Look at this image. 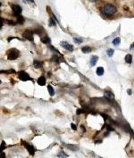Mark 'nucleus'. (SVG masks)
Masks as SVG:
<instances>
[{
  "instance_id": "nucleus-1",
  "label": "nucleus",
  "mask_w": 134,
  "mask_h": 158,
  "mask_svg": "<svg viewBox=\"0 0 134 158\" xmlns=\"http://www.w3.org/2000/svg\"><path fill=\"white\" fill-rule=\"evenodd\" d=\"M7 58L10 60H14L17 59L20 57V52L16 48H11L8 50L6 52Z\"/></svg>"
},
{
  "instance_id": "nucleus-2",
  "label": "nucleus",
  "mask_w": 134,
  "mask_h": 158,
  "mask_svg": "<svg viewBox=\"0 0 134 158\" xmlns=\"http://www.w3.org/2000/svg\"><path fill=\"white\" fill-rule=\"evenodd\" d=\"M103 13L107 16L113 15L117 11L116 7L111 4H107L104 6L103 8Z\"/></svg>"
},
{
  "instance_id": "nucleus-3",
  "label": "nucleus",
  "mask_w": 134,
  "mask_h": 158,
  "mask_svg": "<svg viewBox=\"0 0 134 158\" xmlns=\"http://www.w3.org/2000/svg\"><path fill=\"white\" fill-rule=\"evenodd\" d=\"M22 144L25 147V148H26L27 150L29 151V153L31 156H34L35 152V149L33 145H31L30 144H29V143L23 140H22Z\"/></svg>"
},
{
  "instance_id": "nucleus-4",
  "label": "nucleus",
  "mask_w": 134,
  "mask_h": 158,
  "mask_svg": "<svg viewBox=\"0 0 134 158\" xmlns=\"http://www.w3.org/2000/svg\"><path fill=\"white\" fill-rule=\"evenodd\" d=\"M18 78L20 80L22 81H33V79L31 78L29 74L25 71H21L18 73Z\"/></svg>"
},
{
  "instance_id": "nucleus-5",
  "label": "nucleus",
  "mask_w": 134,
  "mask_h": 158,
  "mask_svg": "<svg viewBox=\"0 0 134 158\" xmlns=\"http://www.w3.org/2000/svg\"><path fill=\"white\" fill-rule=\"evenodd\" d=\"M24 38L28 40L29 41H34V33L33 31L29 30H26L23 34Z\"/></svg>"
},
{
  "instance_id": "nucleus-6",
  "label": "nucleus",
  "mask_w": 134,
  "mask_h": 158,
  "mask_svg": "<svg viewBox=\"0 0 134 158\" xmlns=\"http://www.w3.org/2000/svg\"><path fill=\"white\" fill-rule=\"evenodd\" d=\"M12 10L13 11V13L15 15L18 16L20 15V14L22 13V9L20 6H19L18 5H16V4H14L12 5Z\"/></svg>"
},
{
  "instance_id": "nucleus-7",
  "label": "nucleus",
  "mask_w": 134,
  "mask_h": 158,
  "mask_svg": "<svg viewBox=\"0 0 134 158\" xmlns=\"http://www.w3.org/2000/svg\"><path fill=\"white\" fill-rule=\"evenodd\" d=\"M60 45L65 49L68 50L70 52H72L73 51V47L71 45L69 44L68 42H60Z\"/></svg>"
},
{
  "instance_id": "nucleus-8",
  "label": "nucleus",
  "mask_w": 134,
  "mask_h": 158,
  "mask_svg": "<svg viewBox=\"0 0 134 158\" xmlns=\"http://www.w3.org/2000/svg\"><path fill=\"white\" fill-rule=\"evenodd\" d=\"M104 96L107 100L110 101L114 100V97H115L114 94L111 91H105L104 94Z\"/></svg>"
},
{
  "instance_id": "nucleus-9",
  "label": "nucleus",
  "mask_w": 134,
  "mask_h": 158,
  "mask_svg": "<svg viewBox=\"0 0 134 158\" xmlns=\"http://www.w3.org/2000/svg\"><path fill=\"white\" fill-rule=\"evenodd\" d=\"M98 57L96 56H93L91 58L90 61V65L92 67H94L96 65V63L98 62Z\"/></svg>"
},
{
  "instance_id": "nucleus-10",
  "label": "nucleus",
  "mask_w": 134,
  "mask_h": 158,
  "mask_svg": "<svg viewBox=\"0 0 134 158\" xmlns=\"http://www.w3.org/2000/svg\"><path fill=\"white\" fill-rule=\"evenodd\" d=\"M46 82V78H45L43 76H41L40 78H39L37 80V83L38 84L39 86H45Z\"/></svg>"
},
{
  "instance_id": "nucleus-11",
  "label": "nucleus",
  "mask_w": 134,
  "mask_h": 158,
  "mask_svg": "<svg viewBox=\"0 0 134 158\" xmlns=\"http://www.w3.org/2000/svg\"><path fill=\"white\" fill-rule=\"evenodd\" d=\"M33 65L34 67L36 69H40L43 67V63L37 60H35L33 62Z\"/></svg>"
},
{
  "instance_id": "nucleus-12",
  "label": "nucleus",
  "mask_w": 134,
  "mask_h": 158,
  "mask_svg": "<svg viewBox=\"0 0 134 158\" xmlns=\"http://www.w3.org/2000/svg\"><path fill=\"white\" fill-rule=\"evenodd\" d=\"M125 60L126 63L128 64H131L133 61V57L132 55L131 54H127L125 58Z\"/></svg>"
},
{
  "instance_id": "nucleus-13",
  "label": "nucleus",
  "mask_w": 134,
  "mask_h": 158,
  "mask_svg": "<svg viewBox=\"0 0 134 158\" xmlns=\"http://www.w3.org/2000/svg\"><path fill=\"white\" fill-rule=\"evenodd\" d=\"M96 74L98 76H102L104 74V68L102 67H100L97 68L96 69Z\"/></svg>"
},
{
  "instance_id": "nucleus-14",
  "label": "nucleus",
  "mask_w": 134,
  "mask_h": 158,
  "mask_svg": "<svg viewBox=\"0 0 134 158\" xmlns=\"http://www.w3.org/2000/svg\"><path fill=\"white\" fill-rule=\"evenodd\" d=\"M81 50H82V52L84 53V54H88V53L91 52L92 49L89 46H85V47L82 48Z\"/></svg>"
},
{
  "instance_id": "nucleus-15",
  "label": "nucleus",
  "mask_w": 134,
  "mask_h": 158,
  "mask_svg": "<svg viewBox=\"0 0 134 158\" xmlns=\"http://www.w3.org/2000/svg\"><path fill=\"white\" fill-rule=\"evenodd\" d=\"M47 88L50 95L52 96H54V91L53 87L51 85H48L47 86Z\"/></svg>"
},
{
  "instance_id": "nucleus-16",
  "label": "nucleus",
  "mask_w": 134,
  "mask_h": 158,
  "mask_svg": "<svg viewBox=\"0 0 134 158\" xmlns=\"http://www.w3.org/2000/svg\"><path fill=\"white\" fill-rule=\"evenodd\" d=\"M41 42H43L44 44H48L50 42V39H49V37H44L41 38Z\"/></svg>"
},
{
  "instance_id": "nucleus-17",
  "label": "nucleus",
  "mask_w": 134,
  "mask_h": 158,
  "mask_svg": "<svg viewBox=\"0 0 134 158\" xmlns=\"http://www.w3.org/2000/svg\"><path fill=\"white\" fill-rule=\"evenodd\" d=\"M121 42V38L119 37H117L114 39L113 41V44L114 46H118Z\"/></svg>"
},
{
  "instance_id": "nucleus-18",
  "label": "nucleus",
  "mask_w": 134,
  "mask_h": 158,
  "mask_svg": "<svg viewBox=\"0 0 134 158\" xmlns=\"http://www.w3.org/2000/svg\"><path fill=\"white\" fill-rule=\"evenodd\" d=\"M17 22H18V23L20 24H23L24 23L25 20H24V18H23V16L20 15L17 16Z\"/></svg>"
},
{
  "instance_id": "nucleus-19",
  "label": "nucleus",
  "mask_w": 134,
  "mask_h": 158,
  "mask_svg": "<svg viewBox=\"0 0 134 158\" xmlns=\"http://www.w3.org/2000/svg\"><path fill=\"white\" fill-rule=\"evenodd\" d=\"M114 54V50L113 49H109L107 50V54L109 57H112Z\"/></svg>"
},
{
  "instance_id": "nucleus-20",
  "label": "nucleus",
  "mask_w": 134,
  "mask_h": 158,
  "mask_svg": "<svg viewBox=\"0 0 134 158\" xmlns=\"http://www.w3.org/2000/svg\"><path fill=\"white\" fill-rule=\"evenodd\" d=\"M73 40L75 43L77 44H81L83 42V40L81 38H74Z\"/></svg>"
},
{
  "instance_id": "nucleus-21",
  "label": "nucleus",
  "mask_w": 134,
  "mask_h": 158,
  "mask_svg": "<svg viewBox=\"0 0 134 158\" xmlns=\"http://www.w3.org/2000/svg\"><path fill=\"white\" fill-rule=\"evenodd\" d=\"M58 156L59 157H61V158H66V157H67V155L63 151H61V152H60L59 153H58Z\"/></svg>"
},
{
  "instance_id": "nucleus-22",
  "label": "nucleus",
  "mask_w": 134,
  "mask_h": 158,
  "mask_svg": "<svg viewBox=\"0 0 134 158\" xmlns=\"http://www.w3.org/2000/svg\"><path fill=\"white\" fill-rule=\"evenodd\" d=\"M4 73H8V74H12V73H15V70L11 69V70L4 71Z\"/></svg>"
},
{
  "instance_id": "nucleus-23",
  "label": "nucleus",
  "mask_w": 134,
  "mask_h": 158,
  "mask_svg": "<svg viewBox=\"0 0 134 158\" xmlns=\"http://www.w3.org/2000/svg\"><path fill=\"white\" fill-rule=\"evenodd\" d=\"M5 146H6V144L3 141L2 143H1V152H2V151L5 148Z\"/></svg>"
},
{
  "instance_id": "nucleus-24",
  "label": "nucleus",
  "mask_w": 134,
  "mask_h": 158,
  "mask_svg": "<svg viewBox=\"0 0 134 158\" xmlns=\"http://www.w3.org/2000/svg\"><path fill=\"white\" fill-rule=\"evenodd\" d=\"M71 128H72V129L73 130H77V127L76 126V125L74 124L73 123H72V124H71Z\"/></svg>"
},
{
  "instance_id": "nucleus-25",
  "label": "nucleus",
  "mask_w": 134,
  "mask_h": 158,
  "mask_svg": "<svg viewBox=\"0 0 134 158\" xmlns=\"http://www.w3.org/2000/svg\"><path fill=\"white\" fill-rule=\"evenodd\" d=\"M5 154L4 152H1V158H5Z\"/></svg>"
},
{
  "instance_id": "nucleus-26",
  "label": "nucleus",
  "mask_w": 134,
  "mask_h": 158,
  "mask_svg": "<svg viewBox=\"0 0 134 158\" xmlns=\"http://www.w3.org/2000/svg\"><path fill=\"white\" fill-rule=\"evenodd\" d=\"M81 129H82V130L83 132H86V129H85V127H84L82 125L81 126Z\"/></svg>"
},
{
  "instance_id": "nucleus-27",
  "label": "nucleus",
  "mask_w": 134,
  "mask_h": 158,
  "mask_svg": "<svg viewBox=\"0 0 134 158\" xmlns=\"http://www.w3.org/2000/svg\"><path fill=\"white\" fill-rule=\"evenodd\" d=\"M127 93L129 94V95H131L132 94V91L131 89H129L127 90Z\"/></svg>"
},
{
  "instance_id": "nucleus-28",
  "label": "nucleus",
  "mask_w": 134,
  "mask_h": 158,
  "mask_svg": "<svg viewBox=\"0 0 134 158\" xmlns=\"http://www.w3.org/2000/svg\"><path fill=\"white\" fill-rule=\"evenodd\" d=\"M133 48H134V42L132 44L131 46V49H133Z\"/></svg>"
},
{
  "instance_id": "nucleus-29",
  "label": "nucleus",
  "mask_w": 134,
  "mask_h": 158,
  "mask_svg": "<svg viewBox=\"0 0 134 158\" xmlns=\"http://www.w3.org/2000/svg\"><path fill=\"white\" fill-rule=\"evenodd\" d=\"M90 2H96L97 0H88Z\"/></svg>"
},
{
  "instance_id": "nucleus-30",
  "label": "nucleus",
  "mask_w": 134,
  "mask_h": 158,
  "mask_svg": "<svg viewBox=\"0 0 134 158\" xmlns=\"http://www.w3.org/2000/svg\"></svg>"
}]
</instances>
